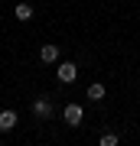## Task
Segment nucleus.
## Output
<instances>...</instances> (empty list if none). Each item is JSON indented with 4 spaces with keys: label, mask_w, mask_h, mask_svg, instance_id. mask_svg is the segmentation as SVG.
Instances as JSON below:
<instances>
[{
    "label": "nucleus",
    "mask_w": 140,
    "mask_h": 146,
    "mask_svg": "<svg viewBox=\"0 0 140 146\" xmlns=\"http://www.w3.org/2000/svg\"><path fill=\"white\" fill-rule=\"evenodd\" d=\"M62 117H65L68 127H78V123L85 120V110H82V104H65V107H62Z\"/></svg>",
    "instance_id": "nucleus-1"
},
{
    "label": "nucleus",
    "mask_w": 140,
    "mask_h": 146,
    "mask_svg": "<svg viewBox=\"0 0 140 146\" xmlns=\"http://www.w3.org/2000/svg\"><path fill=\"white\" fill-rule=\"evenodd\" d=\"M56 75H59L62 84H72V81L78 78V65H75V62H62V65L56 68Z\"/></svg>",
    "instance_id": "nucleus-2"
},
{
    "label": "nucleus",
    "mask_w": 140,
    "mask_h": 146,
    "mask_svg": "<svg viewBox=\"0 0 140 146\" xmlns=\"http://www.w3.org/2000/svg\"><path fill=\"white\" fill-rule=\"evenodd\" d=\"M33 114H36L39 120H49V117H52V101L46 98V94H42V98H36V101H33Z\"/></svg>",
    "instance_id": "nucleus-3"
},
{
    "label": "nucleus",
    "mask_w": 140,
    "mask_h": 146,
    "mask_svg": "<svg viewBox=\"0 0 140 146\" xmlns=\"http://www.w3.org/2000/svg\"><path fill=\"white\" fill-rule=\"evenodd\" d=\"M16 127V110H0V133L13 130Z\"/></svg>",
    "instance_id": "nucleus-4"
},
{
    "label": "nucleus",
    "mask_w": 140,
    "mask_h": 146,
    "mask_svg": "<svg viewBox=\"0 0 140 146\" xmlns=\"http://www.w3.org/2000/svg\"><path fill=\"white\" fill-rule=\"evenodd\" d=\"M39 58H42L46 65L59 62V46H52V42H49V46H42V49H39Z\"/></svg>",
    "instance_id": "nucleus-5"
},
{
    "label": "nucleus",
    "mask_w": 140,
    "mask_h": 146,
    "mask_svg": "<svg viewBox=\"0 0 140 146\" xmlns=\"http://www.w3.org/2000/svg\"><path fill=\"white\" fill-rule=\"evenodd\" d=\"M88 101H104V84H101V81L88 84Z\"/></svg>",
    "instance_id": "nucleus-6"
},
{
    "label": "nucleus",
    "mask_w": 140,
    "mask_h": 146,
    "mask_svg": "<svg viewBox=\"0 0 140 146\" xmlns=\"http://www.w3.org/2000/svg\"><path fill=\"white\" fill-rule=\"evenodd\" d=\"M16 20H23V23L33 20V7L29 3H20V7H16Z\"/></svg>",
    "instance_id": "nucleus-7"
},
{
    "label": "nucleus",
    "mask_w": 140,
    "mask_h": 146,
    "mask_svg": "<svg viewBox=\"0 0 140 146\" xmlns=\"http://www.w3.org/2000/svg\"><path fill=\"white\" fill-rule=\"evenodd\" d=\"M101 146H117V133H101Z\"/></svg>",
    "instance_id": "nucleus-8"
}]
</instances>
